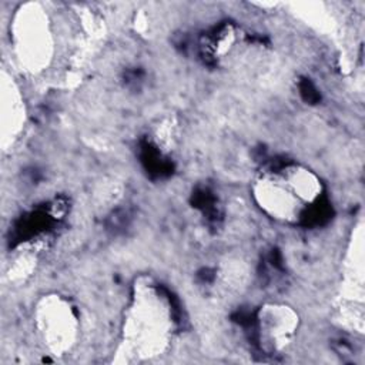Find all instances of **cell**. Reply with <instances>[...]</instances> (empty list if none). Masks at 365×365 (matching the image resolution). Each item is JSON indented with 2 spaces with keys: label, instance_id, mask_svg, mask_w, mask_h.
<instances>
[{
  "label": "cell",
  "instance_id": "2",
  "mask_svg": "<svg viewBox=\"0 0 365 365\" xmlns=\"http://www.w3.org/2000/svg\"><path fill=\"white\" fill-rule=\"evenodd\" d=\"M170 309L164 295L143 288L131 307L125 335L138 355H157L167 344L170 332Z\"/></svg>",
  "mask_w": 365,
  "mask_h": 365
},
{
  "label": "cell",
  "instance_id": "3",
  "mask_svg": "<svg viewBox=\"0 0 365 365\" xmlns=\"http://www.w3.org/2000/svg\"><path fill=\"white\" fill-rule=\"evenodd\" d=\"M13 41L19 60L29 70L47 66L53 51V34L47 14L38 7L21 9L14 20Z\"/></svg>",
  "mask_w": 365,
  "mask_h": 365
},
{
  "label": "cell",
  "instance_id": "1",
  "mask_svg": "<svg viewBox=\"0 0 365 365\" xmlns=\"http://www.w3.org/2000/svg\"><path fill=\"white\" fill-rule=\"evenodd\" d=\"M257 180L255 198L272 218L298 221L321 195V182L314 173L299 165H284Z\"/></svg>",
  "mask_w": 365,
  "mask_h": 365
},
{
  "label": "cell",
  "instance_id": "5",
  "mask_svg": "<svg viewBox=\"0 0 365 365\" xmlns=\"http://www.w3.org/2000/svg\"><path fill=\"white\" fill-rule=\"evenodd\" d=\"M295 319L289 311L284 307L268 308V311L258 321L261 345L268 351H277L284 348L294 335Z\"/></svg>",
  "mask_w": 365,
  "mask_h": 365
},
{
  "label": "cell",
  "instance_id": "4",
  "mask_svg": "<svg viewBox=\"0 0 365 365\" xmlns=\"http://www.w3.org/2000/svg\"><path fill=\"white\" fill-rule=\"evenodd\" d=\"M38 331L44 344L57 355L68 351L77 335V319L70 305L57 299L48 307H40Z\"/></svg>",
  "mask_w": 365,
  "mask_h": 365
}]
</instances>
